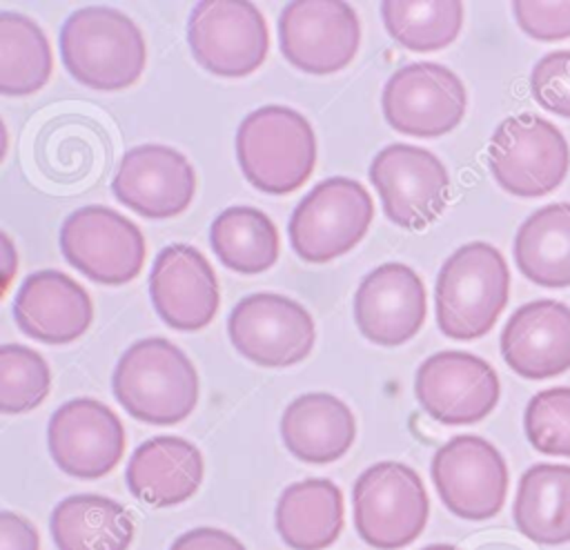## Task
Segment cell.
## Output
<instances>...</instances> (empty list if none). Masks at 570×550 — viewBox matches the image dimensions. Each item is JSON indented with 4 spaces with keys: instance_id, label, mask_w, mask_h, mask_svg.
Instances as JSON below:
<instances>
[{
    "instance_id": "obj_11",
    "label": "cell",
    "mask_w": 570,
    "mask_h": 550,
    "mask_svg": "<svg viewBox=\"0 0 570 550\" xmlns=\"http://www.w3.org/2000/svg\"><path fill=\"white\" fill-rule=\"evenodd\" d=\"M432 483L443 505L468 521L494 517L508 494V465L501 452L476 434H459L432 456Z\"/></svg>"
},
{
    "instance_id": "obj_26",
    "label": "cell",
    "mask_w": 570,
    "mask_h": 550,
    "mask_svg": "<svg viewBox=\"0 0 570 550\" xmlns=\"http://www.w3.org/2000/svg\"><path fill=\"white\" fill-rule=\"evenodd\" d=\"M514 523L523 537L541 546L570 541V465L537 463L521 474Z\"/></svg>"
},
{
    "instance_id": "obj_2",
    "label": "cell",
    "mask_w": 570,
    "mask_h": 550,
    "mask_svg": "<svg viewBox=\"0 0 570 550\" xmlns=\"http://www.w3.org/2000/svg\"><path fill=\"white\" fill-rule=\"evenodd\" d=\"M114 396L138 421L174 425L187 419L198 403V374L187 354L167 338L136 341L120 356Z\"/></svg>"
},
{
    "instance_id": "obj_14",
    "label": "cell",
    "mask_w": 570,
    "mask_h": 550,
    "mask_svg": "<svg viewBox=\"0 0 570 550\" xmlns=\"http://www.w3.org/2000/svg\"><path fill=\"white\" fill-rule=\"evenodd\" d=\"M281 53L305 73L327 76L352 62L361 22L352 4L338 0L289 2L278 18Z\"/></svg>"
},
{
    "instance_id": "obj_16",
    "label": "cell",
    "mask_w": 570,
    "mask_h": 550,
    "mask_svg": "<svg viewBox=\"0 0 570 550\" xmlns=\"http://www.w3.org/2000/svg\"><path fill=\"white\" fill-rule=\"evenodd\" d=\"M47 443L53 463L76 479H100L122 459L127 436L118 414L102 401L80 396L49 419Z\"/></svg>"
},
{
    "instance_id": "obj_3",
    "label": "cell",
    "mask_w": 570,
    "mask_h": 550,
    "mask_svg": "<svg viewBox=\"0 0 570 550\" xmlns=\"http://www.w3.org/2000/svg\"><path fill=\"white\" fill-rule=\"evenodd\" d=\"M510 296L503 254L490 243H468L445 258L434 287L439 330L456 341H474L492 330Z\"/></svg>"
},
{
    "instance_id": "obj_17",
    "label": "cell",
    "mask_w": 570,
    "mask_h": 550,
    "mask_svg": "<svg viewBox=\"0 0 570 550\" xmlns=\"http://www.w3.org/2000/svg\"><path fill=\"white\" fill-rule=\"evenodd\" d=\"M111 191L142 218H174L194 200L196 174L180 151L167 145H140L120 158Z\"/></svg>"
},
{
    "instance_id": "obj_7",
    "label": "cell",
    "mask_w": 570,
    "mask_h": 550,
    "mask_svg": "<svg viewBox=\"0 0 570 550\" xmlns=\"http://www.w3.org/2000/svg\"><path fill=\"white\" fill-rule=\"evenodd\" d=\"M374 218L370 191L352 178L332 176L294 207L287 225L292 249L307 263H327L361 243Z\"/></svg>"
},
{
    "instance_id": "obj_20",
    "label": "cell",
    "mask_w": 570,
    "mask_h": 550,
    "mask_svg": "<svg viewBox=\"0 0 570 550\" xmlns=\"http://www.w3.org/2000/svg\"><path fill=\"white\" fill-rule=\"evenodd\" d=\"M501 354L512 372L530 381L570 370V307L550 298L521 305L501 332Z\"/></svg>"
},
{
    "instance_id": "obj_30",
    "label": "cell",
    "mask_w": 570,
    "mask_h": 550,
    "mask_svg": "<svg viewBox=\"0 0 570 550\" xmlns=\"http://www.w3.org/2000/svg\"><path fill=\"white\" fill-rule=\"evenodd\" d=\"M387 33L410 51H436L454 42L463 24V4L445 2H381Z\"/></svg>"
},
{
    "instance_id": "obj_8",
    "label": "cell",
    "mask_w": 570,
    "mask_h": 550,
    "mask_svg": "<svg viewBox=\"0 0 570 550\" xmlns=\"http://www.w3.org/2000/svg\"><path fill=\"white\" fill-rule=\"evenodd\" d=\"M187 40L196 62L220 78L249 76L269 51L267 22L245 0L198 2L189 16Z\"/></svg>"
},
{
    "instance_id": "obj_13",
    "label": "cell",
    "mask_w": 570,
    "mask_h": 550,
    "mask_svg": "<svg viewBox=\"0 0 570 550\" xmlns=\"http://www.w3.org/2000/svg\"><path fill=\"white\" fill-rule=\"evenodd\" d=\"M232 345L252 363L263 367H287L303 361L316 338L309 312L274 292L240 298L227 318Z\"/></svg>"
},
{
    "instance_id": "obj_6",
    "label": "cell",
    "mask_w": 570,
    "mask_h": 550,
    "mask_svg": "<svg viewBox=\"0 0 570 550\" xmlns=\"http://www.w3.org/2000/svg\"><path fill=\"white\" fill-rule=\"evenodd\" d=\"M488 165L508 194L539 198L563 183L570 149L557 125L537 114H517L494 129L488 145Z\"/></svg>"
},
{
    "instance_id": "obj_22",
    "label": "cell",
    "mask_w": 570,
    "mask_h": 550,
    "mask_svg": "<svg viewBox=\"0 0 570 550\" xmlns=\"http://www.w3.org/2000/svg\"><path fill=\"white\" fill-rule=\"evenodd\" d=\"M203 472V454L191 441L163 434L134 450L125 477L138 501L151 508H171L196 494Z\"/></svg>"
},
{
    "instance_id": "obj_15",
    "label": "cell",
    "mask_w": 570,
    "mask_h": 550,
    "mask_svg": "<svg viewBox=\"0 0 570 550\" xmlns=\"http://www.w3.org/2000/svg\"><path fill=\"white\" fill-rule=\"evenodd\" d=\"M414 394L434 421L468 425L485 419L497 407L501 385L494 367L481 356L445 350L419 365Z\"/></svg>"
},
{
    "instance_id": "obj_27",
    "label": "cell",
    "mask_w": 570,
    "mask_h": 550,
    "mask_svg": "<svg viewBox=\"0 0 570 550\" xmlns=\"http://www.w3.org/2000/svg\"><path fill=\"white\" fill-rule=\"evenodd\" d=\"M521 274L548 289L570 285V203H552L530 214L514 236Z\"/></svg>"
},
{
    "instance_id": "obj_37",
    "label": "cell",
    "mask_w": 570,
    "mask_h": 550,
    "mask_svg": "<svg viewBox=\"0 0 570 550\" xmlns=\"http://www.w3.org/2000/svg\"><path fill=\"white\" fill-rule=\"evenodd\" d=\"M0 240H2V294H4L18 269V254L7 234H0Z\"/></svg>"
},
{
    "instance_id": "obj_25",
    "label": "cell",
    "mask_w": 570,
    "mask_h": 550,
    "mask_svg": "<svg viewBox=\"0 0 570 550\" xmlns=\"http://www.w3.org/2000/svg\"><path fill=\"white\" fill-rule=\"evenodd\" d=\"M58 550H127L134 541V519L114 499L102 494H71L49 519Z\"/></svg>"
},
{
    "instance_id": "obj_24",
    "label": "cell",
    "mask_w": 570,
    "mask_h": 550,
    "mask_svg": "<svg viewBox=\"0 0 570 550\" xmlns=\"http://www.w3.org/2000/svg\"><path fill=\"white\" fill-rule=\"evenodd\" d=\"M274 521L292 550H323L343 530V492L330 479L296 481L281 492Z\"/></svg>"
},
{
    "instance_id": "obj_35",
    "label": "cell",
    "mask_w": 570,
    "mask_h": 550,
    "mask_svg": "<svg viewBox=\"0 0 570 550\" xmlns=\"http://www.w3.org/2000/svg\"><path fill=\"white\" fill-rule=\"evenodd\" d=\"M0 550H40L33 523L11 510L0 512Z\"/></svg>"
},
{
    "instance_id": "obj_33",
    "label": "cell",
    "mask_w": 570,
    "mask_h": 550,
    "mask_svg": "<svg viewBox=\"0 0 570 550\" xmlns=\"http://www.w3.org/2000/svg\"><path fill=\"white\" fill-rule=\"evenodd\" d=\"M530 91L546 111L570 118V51L543 56L532 67Z\"/></svg>"
},
{
    "instance_id": "obj_38",
    "label": "cell",
    "mask_w": 570,
    "mask_h": 550,
    "mask_svg": "<svg viewBox=\"0 0 570 550\" xmlns=\"http://www.w3.org/2000/svg\"><path fill=\"white\" fill-rule=\"evenodd\" d=\"M423 550H461V548L452 546V543H432V546H428Z\"/></svg>"
},
{
    "instance_id": "obj_32",
    "label": "cell",
    "mask_w": 570,
    "mask_h": 550,
    "mask_svg": "<svg viewBox=\"0 0 570 550\" xmlns=\"http://www.w3.org/2000/svg\"><path fill=\"white\" fill-rule=\"evenodd\" d=\"M530 445L550 456H570V387L537 392L523 414Z\"/></svg>"
},
{
    "instance_id": "obj_31",
    "label": "cell",
    "mask_w": 570,
    "mask_h": 550,
    "mask_svg": "<svg viewBox=\"0 0 570 550\" xmlns=\"http://www.w3.org/2000/svg\"><path fill=\"white\" fill-rule=\"evenodd\" d=\"M51 387V370L42 354L20 343L0 347V412L24 414L38 407Z\"/></svg>"
},
{
    "instance_id": "obj_34",
    "label": "cell",
    "mask_w": 570,
    "mask_h": 550,
    "mask_svg": "<svg viewBox=\"0 0 570 550\" xmlns=\"http://www.w3.org/2000/svg\"><path fill=\"white\" fill-rule=\"evenodd\" d=\"M512 13L530 38L554 42L570 38V2H512Z\"/></svg>"
},
{
    "instance_id": "obj_23",
    "label": "cell",
    "mask_w": 570,
    "mask_h": 550,
    "mask_svg": "<svg viewBox=\"0 0 570 550\" xmlns=\"http://www.w3.org/2000/svg\"><path fill=\"white\" fill-rule=\"evenodd\" d=\"M281 436L296 459L316 465L332 463L352 448L356 419L338 396L309 392L285 407Z\"/></svg>"
},
{
    "instance_id": "obj_18",
    "label": "cell",
    "mask_w": 570,
    "mask_h": 550,
    "mask_svg": "<svg viewBox=\"0 0 570 550\" xmlns=\"http://www.w3.org/2000/svg\"><path fill=\"white\" fill-rule=\"evenodd\" d=\"M425 285L405 263H383L367 272L354 294L356 327L383 347L407 343L425 323Z\"/></svg>"
},
{
    "instance_id": "obj_1",
    "label": "cell",
    "mask_w": 570,
    "mask_h": 550,
    "mask_svg": "<svg viewBox=\"0 0 570 550\" xmlns=\"http://www.w3.org/2000/svg\"><path fill=\"white\" fill-rule=\"evenodd\" d=\"M65 69L96 91H120L145 69L147 47L138 24L114 7H82L60 31Z\"/></svg>"
},
{
    "instance_id": "obj_5",
    "label": "cell",
    "mask_w": 570,
    "mask_h": 550,
    "mask_svg": "<svg viewBox=\"0 0 570 550\" xmlns=\"http://www.w3.org/2000/svg\"><path fill=\"white\" fill-rule=\"evenodd\" d=\"M358 537L379 550L412 543L430 517V499L416 470L381 461L361 472L352 492Z\"/></svg>"
},
{
    "instance_id": "obj_19",
    "label": "cell",
    "mask_w": 570,
    "mask_h": 550,
    "mask_svg": "<svg viewBox=\"0 0 570 550\" xmlns=\"http://www.w3.org/2000/svg\"><path fill=\"white\" fill-rule=\"evenodd\" d=\"M149 296L165 325L180 332L207 327L220 303L209 261L187 243L160 249L149 272Z\"/></svg>"
},
{
    "instance_id": "obj_9",
    "label": "cell",
    "mask_w": 570,
    "mask_h": 550,
    "mask_svg": "<svg viewBox=\"0 0 570 550\" xmlns=\"http://www.w3.org/2000/svg\"><path fill=\"white\" fill-rule=\"evenodd\" d=\"M60 249L71 267L102 285L134 281L147 254L138 225L105 205L69 214L60 227Z\"/></svg>"
},
{
    "instance_id": "obj_36",
    "label": "cell",
    "mask_w": 570,
    "mask_h": 550,
    "mask_svg": "<svg viewBox=\"0 0 570 550\" xmlns=\"http://www.w3.org/2000/svg\"><path fill=\"white\" fill-rule=\"evenodd\" d=\"M169 550H247V548L232 532L203 526L180 534Z\"/></svg>"
},
{
    "instance_id": "obj_29",
    "label": "cell",
    "mask_w": 570,
    "mask_h": 550,
    "mask_svg": "<svg viewBox=\"0 0 570 550\" xmlns=\"http://www.w3.org/2000/svg\"><path fill=\"white\" fill-rule=\"evenodd\" d=\"M51 47L42 29L27 16L0 13V91L29 96L49 82Z\"/></svg>"
},
{
    "instance_id": "obj_4",
    "label": "cell",
    "mask_w": 570,
    "mask_h": 550,
    "mask_svg": "<svg viewBox=\"0 0 570 550\" xmlns=\"http://www.w3.org/2000/svg\"><path fill=\"white\" fill-rule=\"evenodd\" d=\"M236 158L256 189L274 196L292 194L314 171L316 136L303 114L283 105H265L238 125Z\"/></svg>"
},
{
    "instance_id": "obj_10",
    "label": "cell",
    "mask_w": 570,
    "mask_h": 550,
    "mask_svg": "<svg viewBox=\"0 0 570 550\" xmlns=\"http://www.w3.org/2000/svg\"><path fill=\"white\" fill-rule=\"evenodd\" d=\"M370 180L379 191L385 216L403 229L428 227L448 205V169L423 147L405 143L383 147L370 165Z\"/></svg>"
},
{
    "instance_id": "obj_12",
    "label": "cell",
    "mask_w": 570,
    "mask_h": 550,
    "mask_svg": "<svg viewBox=\"0 0 570 550\" xmlns=\"http://www.w3.org/2000/svg\"><path fill=\"white\" fill-rule=\"evenodd\" d=\"M461 78L439 62H410L396 69L381 96L387 125L399 134L436 138L452 131L465 114Z\"/></svg>"
},
{
    "instance_id": "obj_21",
    "label": "cell",
    "mask_w": 570,
    "mask_h": 550,
    "mask_svg": "<svg viewBox=\"0 0 570 550\" xmlns=\"http://www.w3.org/2000/svg\"><path fill=\"white\" fill-rule=\"evenodd\" d=\"M13 318L29 338L65 345L89 330L94 305L87 289L71 276L40 269L22 281L13 301Z\"/></svg>"
},
{
    "instance_id": "obj_28",
    "label": "cell",
    "mask_w": 570,
    "mask_h": 550,
    "mask_svg": "<svg viewBox=\"0 0 570 550\" xmlns=\"http://www.w3.org/2000/svg\"><path fill=\"white\" fill-rule=\"evenodd\" d=\"M209 243L218 261L238 274L267 272L278 258L276 225L247 205L223 209L209 227Z\"/></svg>"
}]
</instances>
